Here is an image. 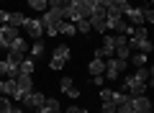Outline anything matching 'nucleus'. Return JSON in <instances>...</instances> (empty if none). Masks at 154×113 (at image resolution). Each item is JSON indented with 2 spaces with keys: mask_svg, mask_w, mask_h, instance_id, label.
I'll use <instances>...</instances> for the list:
<instances>
[{
  "mask_svg": "<svg viewBox=\"0 0 154 113\" xmlns=\"http://www.w3.org/2000/svg\"><path fill=\"white\" fill-rule=\"evenodd\" d=\"M128 70V59H118V57H108L105 59V70H103V77H108L110 80H116V77L121 75V72Z\"/></svg>",
  "mask_w": 154,
  "mask_h": 113,
  "instance_id": "1",
  "label": "nucleus"
},
{
  "mask_svg": "<svg viewBox=\"0 0 154 113\" xmlns=\"http://www.w3.org/2000/svg\"><path fill=\"white\" fill-rule=\"evenodd\" d=\"M67 59H69V46L67 44H59L54 49V54H51V59H49V70H62L67 64Z\"/></svg>",
  "mask_w": 154,
  "mask_h": 113,
  "instance_id": "2",
  "label": "nucleus"
},
{
  "mask_svg": "<svg viewBox=\"0 0 154 113\" xmlns=\"http://www.w3.org/2000/svg\"><path fill=\"white\" fill-rule=\"evenodd\" d=\"M44 93H38V90H31V93H26V95L18 100V105H23V111H36L41 103H44Z\"/></svg>",
  "mask_w": 154,
  "mask_h": 113,
  "instance_id": "3",
  "label": "nucleus"
},
{
  "mask_svg": "<svg viewBox=\"0 0 154 113\" xmlns=\"http://www.w3.org/2000/svg\"><path fill=\"white\" fill-rule=\"evenodd\" d=\"M146 87H149L146 82H139L134 75L123 80V93H128L131 98H134V95H146Z\"/></svg>",
  "mask_w": 154,
  "mask_h": 113,
  "instance_id": "4",
  "label": "nucleus"
},
{
  "mask_svg": "<svg viewBox=\"0 0 154 113\" xmlns=\"http://www.w3.org/2000/svg\"><path fill=\"white\" fill-rule=\"evenodd\" d=\"M38 21L44 23V28H46V26H59V23L64 21V11H54V8H46L44 16L38 18Z\"/></svg>",
  "mask_w": 154,
  "mask_h": 113,
  "instance_id": "5",
  "label": "nucleus"
},
{
  "mask_svg": "<svg viewBox=\"0 0 154 113\" xmlns=\"http://www.w3.org/2000/svg\"><path fill=\"white\" fill-rule=\"evenodd\" d=\"M23 28H26V33L36 41V39H44V23L38 21V18H28L26 23H23Z\"/></svg>",
  "mask_w": 154,
  "mask_h": 113,
  "instance_id": "6",
  "label": "nucleus"
},
{
  "mask_svg": "<svg viewBox=\"0 0 154 113\" xmlns=\"http://www.w3.org/2000/svg\"><path fill=\"white\" fill-rule=\"evenodd\" d=\"M88 21H90V28H93V31H98V33H108V21H105V11L93 13V16H90Z\"/></svg>",
  "mask_w": 154,
  "mask_h": 113,
  "instance_id": "7",
  "label": "nucleus"
},
{
  "mask_svg": "<svg viewBox=\"0 0 154 113\" xmlns=\"http://www.w3.org/2000/svg\"><path fill=\"white\" fill-rule=\"evenodd\" d=\"M131 108L134 111H141V113H152L154 108H152V100H149L146 95H134L131 98Z\"/></svg>",
  "mask_w": 154,
  "mask_h": 113,
  "instance_id": "8",
  "label": "nucleus"
},
{
  "mask_svg": "<svg viewBox=\"0 0 154 113\" xmlns=\"http://www.w3.org/2000/svg\"><path fill=\"white\" fill-rule=\"evenodd\" d=\"M123 16H128V23H131V26H144V13H141V8L128 5L126 11H123Z\"/></svg>",
  "mask_w": 154,
  "mask_h": 113,
  "instance_id": "9",
  "label": "nucleus"
},
{
  "mask_svg": "<svg viewBox=\"0 0 154 113\" xmlns=\"http://www.w3.org/2000/svg\"><path fill=\"white\" fill-rule=\"evenodd\" d=\"M59 108H62V105H59L57 98H44V103H41L33 113H54V111H59Z\"/></svg>",
  "mask_w": 154,
  "mask_h": 113,
  "instance_id": "10",
  "label": "nucleus"
},
{
  "mask_svg": "<svg viewBox=\"0 0 154 113\" xmlns=\"http://www.w3.org/2000/svg\"><path fill=\"white\" fill-rule=\"evenodd\" d=\"M16 85H18V93H21V95H26V93L33 90V80H31V75H18V77H16Z\"/></svg>",
  "mask_w": 154,
  "mask_h": 113,
  "instance_id": "11",
  "label": "nucleus"
},
{
  "mask_svg": "<svg viewBox=\"0 0 154 113\" xmlns=\"http://www.w3.org/2000/svg\"><path fill=\"white\" fill-rule=\"evenodd\" d=\"M33 70H36V64H33L31 57H23L18 62V75H33Z\"/></svg>",
  "mask_w": 154,
  "mask_h": 113,
  "instance_id": "12",
  "label": "nucleus"
},
{
  "mask_svg": "<svg viewBox=\"0 0 154 113\" xmlns=\"http://www.w3.org/2000/svg\"><path fill=\"white\" fill-rule=\"evenodd\" d=\"M105 52V57H113L116 52V36H108V33H103V46H100Z\"/></svg>",
  "mask_w": 154,
  "mask_h": 113,
  "instance_id": "13",
  "label": "nucleus"
},
{
  "mask_svg": "<svg viewBox=\"0 0 154 113\" xmlns=\"http://www.w3.org/2000/svg\"><path fill=\"white\" fill-rule=\"evenodd\" d=\"M26 21L28 18L23 16V13H11V16H8V26H13V28H23Z\"/></svg>",
  "mask_w": 154,
  "mask_h": 113,
  "instance_id": "14",
  "label": "nucleus"
},
{
  "mask_svg": "<svg viewBox=\"0 0 154 113\" xmlns=\"http://www.w3.org/2000/svg\"><path fill=\"white\" fill-rule=\"evenodd\" d=\"M103 70H105V59H98V57L88 64V72H90V75H103Z\"/></svg>",
  "mask_w": 154,
  "mask_h": 113,
  "instance_id": "15",
  "label": "nucleus"
},
{
  "mask_svg": "<svg viewBox=\"0 0 154 113\" xmlns=\"http://www.w3.org/2000/svg\"><path fill=\"white\" fill-rule=\"evenodd\" d=\"M59 33H62V36H77V28H75L72 21H62L59 23Z\"/></svg>",
  "mask_w": 154,
  "mask_h": 113,
  "instance_id": "16",
  "label": "nucleus"
},
{
  "mask_svg": "<svg viewBox=\"0 0 154 113\" xmlns=\"http://www.w3.org/2000/svg\"><path fill=\"white\" fill-rule=\"evenodd\" d=\"M3 36H5V44L11 46V44L18 39V28H13V26H3Z\"/></svg>",
  "mask_w": 154,
  "mask_h": 113,
  "instance_id": "17",
  "label": "nucleus"
},
{
  "mask_svg": "<svg viewBox=\"0 0 154 113\" xmlns=\"http://www.w3.org/2000/svg\"><path fill=\"white\" fill-rule=\"evenodd\" d=\"M44 39H36V41L31 44V46H28V52H31V57H41V54H44Z\"/></svg>",
  "mask_w": 154,
  "mask_h": 113,
  "instance_id": "18",
  "label": "nucleus"
},
{
  "mask_svg": "<svg viewBox=\"0 0 154 113\" xmlns=\"http://www.w3.org/2000/svg\"><path fill=\"white\" fill-rule=\"evenodd\" d=\"M128 59H131L136 67H146V59H149V54H144V52H134L131 57H128Z\"/></svg>",
  "mask_w": 154,
  "mask_h": 113,
  "instance_id": "19",
  "label": "nucleus"
},
{
  "mask_svg": "<svg viewBox=\"0 0 154 113\" xmlns=\"http://www.w3.org/2000/svg\"><path fill=\"white\" fill-rule=\"evenodd\" d=\"M128 98H131L128 93H123V90H113V93H110V98H108V100H113L116 105H121V103H126Z\"/></svg>",
  "mask_w": 154,
  "mask_h": 113,
  "instance_id": "20",
  "label": "nucleus"
},
{
  "mask_svg": "<svg viewBox=\"0 0 154 113\" xmlns=\"http://www.w3.org/2000/svg\"><path fill=\"white\" fill-rule=\"evenodd\" d=\"M134 28H136V26H131L128 21H121L118 26H116V33H121V36H131V33H134Z\"/></svg>",
  "mask_w": 154,
  "mask_h": 113,
  "instance_id": "21",
  "label": "nucleus"
},
{
  "mask_svg": "<svg viewBox=\"0 0 154 113\" xmlns=\"http://www.w3.org/2000/svg\"><path fill=\"white\" fill-rule=\"evenodd\" d=\"M28 8H31V11H38V13H44L46 8H49V3H46V0H28Z\"/></svg>",
  "mask_w": 154,
  "mask_h": 113,
  "instance_id": "22",
  "label": "nucleus"
},
{
  "mask_svg": "<svg viewBox=\"0 0 154 113\" xmlns=\"http://www.w3.org/2000/svg\"><path fill=\"white\" fill-rule=\"evenodd\" d=\"M75 28H77V33H88V31H93V28H90V21H88V18H80V21L75 23Z\"/></svg>",
  "mask_w": 154,
  "mask_h": 113,
  "instance_id": "23",
  "label": "nucleus"
},
{
  "mask_svg": "<svg viewBox=\"0 0 154 113\" xmlns=\"http://www.w3.org/2000/svg\"><path fill=\"white\" fill-rule=\"evenodd\" d=\"M13 105V100L8 95H0V113H8V108Z\"/></svg>",
  "mask_w": 154,
  "mask_h": 113,
  "instance_id": "24",
  "label": "nucleus"
},
{
  "mask_svg": "<svg viewBox=\"0 0 154 113\" xmlns=\"http://www.w3.org/2000/svg\"><path fill=\"white\" fill-rule=\"evenodd\" d=\"M100 111H103V113H116V103H113V100H103Z\"/></svg>",
  "mask_w": 154,
  "mask_h": 113,
  "instance_id": "25",
  "label": "nucleus"
},
{
  "mask_svg": "<svg viewBox=\"0 0 154 113\" xmlns=\"http://www.w3.org/2000/svg\"><path fill=\"white\" fill-rule=\"evenodd\" d=\"M141 13H144V23H154V11L152 8H141Z\"/></svg>",
  "mask_w": 154,
  "mask_h": 113,
  "instance_id": "26",
  "label": "nucleus"
},
{
  "mask_svg": "<svg viewBox=\"0 0 154 113\" xmlns=\"http://www.w3.org/2000/svg\"><path fill=\"white\" fill-rule=\"evenodd\" d=\"M69 87H72V77H62V82H59V90H62V93H67Z\"/></svg>",
  "mask_w": 154,
  "mask_h": 113,
  "instance_id": "27",
  "label": "nucleus"
},
{
  "mask_svg": "<svg viewBox=\"0 0 154 113\" xmlns=\"http://www.w3.org/2000/svg\"><path fill=\"white\" fill-rule=\"evenodd\" d=\"M93 85H95V87H103V85H105V77H103V75H93Z\"/></svg>",
  "mask_w": 154,
  "mask_h": 113,
  "instance_id": "28",
  "label": "nucleus"
},
{
  "mask_svg": "<svg viewBox=\"0 0 154 113\" xmlns=\"http://www.w3.org/2000/svg\"><path fill=\"white\" fill-rule=\"evenodd\" d=\"M64 113H88V108H80V105H69Z\"/></svg>",
  "mask_w": 154,
  "mask_h": 113,
  "instance_id": "29",
  "label": "nucleus"
},
{
  "mask_svg": "<svg viewBox=\"0 0 154 113\" xmlns=\"http://www.w3.org/2000/svg\"><path fill=\"white\" fill-rule=\"evenodd\" d=\"M44 31H46V36H57L59 33V26H46Z\"/></svg>",
  "mask_w": 154,
  "mask_h": 113,
  "instance_id": "30",
  "label": "nucleus"
},
{
  "mask_svg": "<svg viewBox=\"0 0 154 113\" xmlns=\"http://www.w3.org/2000/svg\"><path fill=\"white\" fill-rule=\"evenodd\" d=\"M8 16H11L8 11H0V26H8Z\"/></svg>",
  "mask_w": 154,
  "mask_h": 113,
  "instance_id": "31",
  "label": "nucleus"
},
{
  "mask_svg": "<svg viewBox=\"0 0 154 113\" xmlns=\"http://www.w3.org/2000/svg\"><path fill=\"white\" fill-rule=\"evenodd\" d=\"M110 93H113L110 87H100V98H103V100H108V98H110Z\"/></svg>",
  "mask_w": 154,
  "mask_h": 113,
  "instance_id": "32",
  "label": "nucleus"
},
{
  "mask_svg": "<svg viewBox=\"0 0 154 113\" xmlns=\"http://www.w3.org/2000/svg\"><path fill=\"white\" fill-rule=\"evenodd\" d=\"M67 98H80V90H77V87H75V85H72V87H69V90H67Z\"/></svg>",
  "mask_w": 154,
  "mask_h": 113,
  "instance_id": "33",
  "label": "nucleus"
},
{
  "mask_svg": "<svg viewBox=\"0 0 154 113\" xmlns=\"http://www.w3.org/2000/svg\"><path fill=\"white\" fill-rule=\"evenodd\" d=\"M8 113H26V111H23V105H11Z\"/></svg>",
  "mask_w": 154,
  "mask_h": 113,
  "instance_id": "34",
  "label": "nucleus"
},
{
  "mask_svg": "<svg viewBox=\"0 0 154 113\" xmlns=\"http://www.w3.org/2000/svg\"><path fill=\"white\" fill-rule=\"evenodd\" d=\"M113 5H121V8H126V5H128V0H113Z\"/></svg>",
  "mask_w": 154,
  "mask_h": 113,
  "instance_id": "35",
  "label": "nucleus"
},
{
  "mask_svg": "<svg viewBox=\"0 0 154 113\" xmlns=\"http://www.w3.org/2000/svg\"><path fill=\"white\" fill-rule=\"evenodd\" d=\"M141 8H152V0H141Z\"/></svg>",
  "mask_w": 154,
  "mask_h": 113,
  "instance_id": "36",
  "label": "nucleus"
},
{
  "mask_svg": "<svg viewBox=\"0 0 154 113\" xmlns=\"http://www.w3.org/2000/svg\"><path fill=\"white\" fill-rule=\"evenodd\" d=\"M131 113H141V111H134V108H131ZM152 113H154V111H152Z\"/></svg>",
  "mask_w": 154,
  "mask_h": 113,
  "instance_id": "37",
  "label": "nucleus"
},
{
  "mask_svg": "<svg viewBox=\"0 0 154 113\" xmlns=\"http://www.w3.org/2000/svg\"><path fill=\"white\" fill-rule=\"evenodd\" d=\"M54 113H64V111H62V108H59V111H54Z\"/></svg>",
  "mask_w": 154,
  "mask_h": 113,
  "instance_id": "38",
  "label": "nucleus"
}]
</instances>
